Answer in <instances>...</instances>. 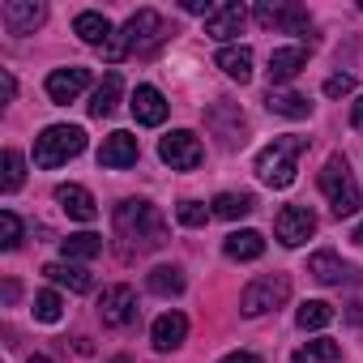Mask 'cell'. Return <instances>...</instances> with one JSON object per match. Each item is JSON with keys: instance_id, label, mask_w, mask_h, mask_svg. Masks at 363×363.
I'll list each match as a JSON object with an SVG mask.
<instances>
[{"instance_id": "6da1fadb", "label": "cell", "mask_w": 363, "mask_h": 363, "mask_svg": "<svg viewBox=\"0 0 363 363\" xmlns=\"http://www.w3.org/2000/svg\"><path fill=\"white\" fill-rule=\"evenodd\" d=\"M111 227H116V240H120V252L124 257H145V252H158L167 244V218L158 206L141 201V197H128L116 206L111 214Z\"/></svg>"}, {"instance_id": "7a4b0ae2", "label": "cell", "mask_w": 363, "mask_h": 363, "mask_svg": "<svg viewBox=\"0 0 363 363\" xmlns=\"http://www.w3.org/2000/svg\"><path fill=\"white\" fill-rule=\"evenodd\" d=\"M308 150V137H295V133H286V137H274L261 154H257V179L265 189H291L295 184V171H299V154Z\"/></svg>"}, {"instance_id": "3957f363", "label": "cell", "mask_w": 363, "mask_h": 363, "mask_svg": "<svg viewBox=\"0 0 363 363\" xmlns=\"http://www.w3.org/2000/svg\"><path fill=\"white\" fill-rule=\"evenodd\" d=\"M162 39V18L154 13V9H137L116 35H111V43L103 48V60H111V65H120L124 56H133V52H145V48H154Z\"/></svg>"}, {"instance_id": "277c9868", "label": "cell", "mask_w": 363, "mask_h": 363, "mask_svg": "<svg viewBox=\"0 0 363 363\" xmlns=\"http://www.w3.org/2000/svg\"><path fill=\"white\" fill-rule=\"evenodd\" d=\"M316 184H320V193L329 197V206H333L337 218H350V214L363 206V193H359V184H354V175H350V167H346L342 154H329V158H325Z\"/></svg>"}, {"instance_id": "5b68a950", "label": "cell", "mask_w": 363, "mask_h": 363, "mask_svg": "<svg viewBox=\"0 0 363 363\" xmlns=\"http://www.w3.org/2000/svg\"><path fill=\"white\" fill-rule=\"evenodd\" d=\"M82 150H86V128H77V124H52V128H43L35 137V167L56 171L69 158H77Z\"/></svg>"}, {"instance_id": "8992f818", "label": "cell", "mask_w": 363, "mask_h": 363, "mask_svg": "<svg viewBox=\"0 0 363 363\" xmlns=\"http://www.w3.org/2000/svg\"><path fill=\"white\" fill-rule=\"evenodd\" d=\"M286 299H291V278H286V274H261V278H252V282L244 286L240 312H244V316H265V312L282 308Z\"/></svg>"}, {"instance_id": "52a82bcc", "label": "cell", "mask_w": 363, "mask_h": 363, "mask_svg": "<svg viewBox=\"0 0 363 363\" xmlns=\"http://www.w3.org/2000/svg\"><path fill=\"white\" fill-rule=\"evenodd\" d=\"M257 22L265 26V30H286V35H299V39H308V48H312V18H308V9L303 5H295V0H261L257 5Z\"/></svg>"}, {"instance_id": "ba28073f", "label": "cell", "mask_w": 363, "mask_h": 363, "mask_svg": "<svg viewBox=\"0 0 363 363\" xmlns=\"http://www.w3.org/2000/svg\"><path fill=\"white\" fill-rule=\"evenodd\" d=\"M158 158H162L171 171H197L201 158H206V150H201V137H197V133L175 128V133H167V137L158 141Z\"/></svg>"}, {"instance_id": "9c48e42d", "label": "cell", "mask_w": 363, "mask_h": 363, "mask_svg": "<svg viewBox=\"0 0 363 363\" xmlns=\"http://www.w3.org/2000/svg\"><path fill=\"white\" fill-rule=\"evenodd\" d=\"M312 231H316V214H312L308 206H286V210H278V218H274V235H278V244H286V248L308 244Z\"/></svg>"}, {"instance_id": "30bf717a", "label": "cell", "mask_w": 363, "mask_h": 363, "mask_svg": "<svg viewBox=\"0 0 363 363\" xmlns=\"http://www.w3.org/2000/svg\"><path fill=\"white\" fill-rule=\"evenodd\" d=\"M99 316L107 329H124L137 320V291L133 286H107L99 299Z\"/></svg>"}, {"instance_id": "8fae6325", "label": "cell", "mask_w": 363, "mask_h": 363, "mask_svg": "<svg viewBox=\"0 0 363 363\" xmlns=\"http://www.w3.org/2000/svg\"><path fill=\"white\" fill-rule=\"evenodd\" d=\"M0 18H5L9 35H35L48 18V5L43 0H5L0 5Z\"/></svg>"}, {"instance_id": "7c38bea8", "label": "cell", "mask_w": 363, "mask_h": 363, "mask_svg": "<svg viewBox=\"0 0 363 363\" xmlns=\"http://www.w3.org/2000/svg\"><path fill=\"white\" fill-rule=\"evenodd\" d=\"M308 274L316 278V282H325V286H354L359 282V269L354 265H346L337 252H329V248H320V252H312L308 257Z\"/></svg>"}, {"instance_id": "4fadbf2b", "label": "cell", "mask_w": 363, "mask_h": 363, "mask_svg": "<svg viewBox=\"0 0 363 363\" xmlns=\"http://www.w3.org/2000/svg\"><path fill=\"white\" fill-rule=\"evenodd\" d=\"M86 86H90V69H82V65L52 69V73H48V82H43V90H48V99H52V103H73Z\"/></svg>"}, {"instance_id": "5bb4252c", "label": "cell", "mask_w": 363, "mask_h": 363, "mask_svg": "<svg viewBox=\"0 0 363 363\" xmlns=\"http://www.w3.org/2000/svg\"><path fill=\"white\" fill-rule=\"evenodd\" d=\"M244 22H248V9H244V5H218V9L206 18V35L231 48V39L244 35Z\"/></svg>"}, {"instance_id": "9a60e30c", "label": "cell", "mask_w": 363, "mask_h": 363, "mask_svg": "<svg viewBox=\"0 0 363 363\" xmlns=\"http://www.w3.org/2000/svg\"><path fill=\"white\" fill-rule=\"evenodd\" d=\"M137 158H141V145H137L133 133H111V137H103V145H99V167L124 171V167H133Z\"/></svg>"}, {"instance_id": "2e32d148", "label": "cell", "mask_w": 363, "mask_h": 363, "mask_svg": "<svg viewBox=\"0 0 363 363\" xmlns=\"http://www.w3.org/2000/svg\"><path fill=\"white\" fill-rule=\"evenodd\" d=\"M184 337H189V316L184 312H162L158 320H154V329H150V342H154V350H179L184 346Z\"/></svg>"}, {"instance_id": "e0dca14e", "label": "cell", "mask_w": 363, "mask_h": 363, "mask_svg": "<svg viewBox=\"0 0 363 363\" xmlns=\"http://www.w3.org/2000/svg\"><path fill=\"white\" fill-rule=\"evenodd\" d=\"M303 65H308V48H303V43H295V48H274V52H269V82L282 86V82L299 77Z\"/></svg>"}, {"instance_id": "ac0fdd59", "label": "cell", "mask_w": 363, "mask_h": 363, "mask_svg": "<svg viewBox=\"0 0 363 363\" xmlns=\"http://www.w3.org/2000/svg\"><path fill=\"white\" fill-rule=\"evenodd\" d=\"M128 107H133L137 124H145V128H154V124L167 120V99H162V90H154V86H137Z\"/></svg>"}, {"instance_id": "d6986e66", "label": "cell", "mask_w": 363, "mask_h": 363, "mask_svg": "<svg viewBox=\"0 0 363 363\" xmlns=\"http://www.w3.org/2000/svg\"><path fill=\"white\" fill-rule=\"evenodd\" d=\"M56 201H60V210H65L69 218H77V223H94V218H99L94 197H90L82 184H60V189H56Z\"/></svg>"}, {"instance_id": "ffe728a7", "label": "cell", "mask_w": 363, "mask_h": 363, "mask_svg": "<svg viewBox=\"0 0 363 363\" xmlns=\"http://www.w3.org/2000/svg\"><path fill=\"white\" fill-rule=\"evenodd\" d=\"M73 30H77V39L82 43H90V48H107L111 43V22L103 18V13H94V9H86V13H77L73 18Z\"/></svg>"}, {"instance_id": "44dd1931", "label": "cell", "mask_w": 363, "mask_h": 363, "mask_svg": "<svg viewBox=\"0 0 363 363\" xmlns=\"http://www.w3.org/2000/svg\"><path fill=\"white\" fill-rule=\"evenodd\" d=\"M214 65H218L231 82H248V77H252V48H244V43H235V48H218Z\"/></svg>"}, {"instance_id": "7402d4cb", "label": "cell", "mask_w": 363, "mask_h": 363, "mask_svg": "<svg viewBox=\"0 0 363 363\" xmlns=\"http://www.w3.org/2000/svg\"><path fill=\"white\" fill-rule=\"evenodd\" d=\"M120 94H124V77H120V73H107V77L99 82V90L90 94V116H94V120L111 116V111L120 107Z\"/></svg>"}, {"instance_id": "603a6c76", "label": "cell", "mask_w": 363, "mask_h": 363, "mask_svg": "<svg viewBox=\"0 0 363 363\" xmlns=\"http://www.w3.org/2000/svg\"><path fill=\"white\" fill-rule=\"evenodd\" d=\"M265 107L274 111V116H286V120H308L312 116V103L303 99V94H295V90H269L265 94Z\"/></svg>"}, {"instance_id": "cb8c5ba5", "label": "cell", "mask_w": 363, "mask_h": 363, "mask_svg": "<svg viewBox=\"0 0 363 363\" xmlns=\"http://www.w3.org/2000/svg\"><path fill=\"white\" fill-rule=\"evenodd\" d=\"M223 252H227L231 261H257V257L265 252V235H261V231H231V235L223 240Z\"/></svg>"}, {"instance_id": "d4e9b609", "label": "cell", "mask_w": 363, "mask_h": 363, "mask_svg": "<svg viewBox=\"0 0 363 363\" xmlns=\"http://www.w3.org/2000/svg\"><path fill=\"white\" fill-rule=\"evenodd\" d=\"M43 274H48L52 282H60V286H69L73 295H86V291L94 286V278H90V274H86L82 265H73V261H52V265H48Z\"/></svg>"}, {"instance_id": "484cf974", "label": "cell", "mask_w": 363, "mask_h": 363, "mask_svg": "<svg viewBox=\"0 0 363 363\" xmlns=\"http://www.w3.org/2000/svg\"><path fill=\"white\" fill-rule=\"evenodd\" d=\"M291 363H342V346L333 337H316V342H303L291 354Z\"/></svg>"}, {"instance_id": "4316f807", "label": "cell", "mask_w": 363, "mask_h": 363, "mask_svg": "<svg viewBox=\"0 0 363 363\" xmlns=\"http://www.w3.org/2000/svg\"><path fill=\"white\" fill-rule=\"evenodd\" d=\"M252 210H257V197H252V193H218V197H214V214L227 218V223L248 218Z\"/></svg>"}, {"instance_id": "83f0119b", "label": "cell", "mask_w": 363, "mask_h": 363, "mask_svg": "<svg viewBox=\"0 0 363 363\" xmlns=\"http://www.w3.org/2000/svg\"><path fill=\"white\" fill-rule=\"evenodd\" d=\"M145 286L154 291V295H184V269H175V265H158V269H150V278H145Z\"/></svg>"}, {"instance_id": "f1b7e54d", "label": "cell", "mask_w": 363, "mask_h": 363, "mask_svg": "<svg viewBox=\"0 0 363 363\" xmlns=\"http://www.w3.org/2000/svg\"><path fill=\"white\" fill-rule=\"evenodd\" d=\"M99 252H103V235L82 231V235L60 240V257H65V261H90V257H99Z\"/></svg>"}, {"instance_id": "f546056e", "label": "cell", "mask_w": 363, "mask_h": 363, "mask_svg": "<svg viewBox=\"0 0 363 363\" xmlns=\"http://www.w3.org/2000/svg\"><path fill=\"white\" fill-rule=\"evenodd\" d=\"M329 320H333V308H329L325 299H308V303L295 312V325H299V329H325Z\"/></svg>"}, {"instance_id": "4dcf8cb0", "label": "cell", "mask_w": 363, "mask_h": 363, "mask_svg": "<svg viewBox=\"0 0 363 363\" xmlns=\"http://www.w3.org/2000/svg\"><path fill=\"white\" fill-rule=\"evenodd\" d=\"M60 316H65V299H60L56 291H39V295H35V320L56 325Z\"/></svg>"}, {"instance_id": "1f68e13d", "label": "cell", "mask_w": 363, "mask_h": 363, "mask_svg": "<svg viewBox=\"0 0 363 363\" xmlns=\"http://www.w3.org/2000/svg\"><path fill=\"white\" fill-rule=\"evenodd\" d=\"M0 162H5V179H0V189H5V193H18V189H22V175H26L22 154H18V150H5V158H0Z\"/></svg>"}, {"instance_id": "d6a6232c", "label": "cell", "mask_w": 363, "mask_h": 363, "mask_svg": "<svg viewBox=\"0 0 363 363\" xmlns=\"http://www.w3.org/2000/svg\"><path fill=\"white\" fill-rule=\"evenodd\" d=\"M210 214H214V206H201V201H179L175 206V218L184 223V227H206Z\"/></svg>"}, {"instance_id": "836d02e7", "label": "cell", "mask_w": 363, "mask_h": 363, "mask_svg": "<svg viewBox=\"0 0 363 363\" xmlns=\"http://www.w3.org/2000/svg\"><path fill=\"white\" fill-rule=\"evenodd\" d=\"M18 244H22V218L13 210H5V214H0V248L13 252Z\"/></svg>"}, {"instance_id": "e575fe53", "label": "cell", "mask_w": 363, "mask_h": 363, "mask_svg": "<svg viewBox=\"0 0 363 363\" xmlns=\"http://www.w3.org/2000/svg\"><path fill=\"white\" fill-rule=\"evenodd\" d=\"M350 90H354V77H350V73L325 77V94H329V99H342V94H350Z\"/></svg>"}, {"instance_id": "d590c367", "label": "cell", "mask_w": 363, "mask_h": 363, "mask_svg": "<svg viewBox=\"0 0 363 363\" xmlns=\"http://www.w3.org/2000/svg\"><path fill=\"white\" fill-rule=\"evenodd\" d=\"M218 363H261V354H252V350H231V354L218 359Z\"/></svg>"}, {"instance_id": "8d00e7d4", "label": "cell", "mask_w": 363, "mask_h": 363, "mask_svg": "<svg viewBox=\"0 0 363 363\" xmlns=\"http://www.w3.org/2000/svg\"><path fill=\"white\" fill-rule=\"evenodd\" d=\"M0 90H5V103L18 94V82H13V73H9V69H0Z\"/></svg>"}, {"instance_id": "74e56055", "label": "cell", "mask_w": 363, "mask_h": 363, "mask_svg": "<svg viewBox=\"0 0 363 363\" xmlns=\"http://www.w3.org/2000/svg\"><path fill=\"white\" fill-rule=\"evenodd\" d=\"M184 9H189V13H206V18H210L218 5H210V0H184Z\"/></svg>"}, {"instance_id": "f35d334b", "label": "cell", "mask_w": 363, "mask_h": 363, "mask_svg": "<svg viewBox=\"0 0 363 363\" xmlns=\"http://www.w3.org/2000/svg\"><path fill=\"white\" fill-rule=\"evenodd\" d=\"M350 124H354V128H363V94H359V99H354V107H350Z\"/></svg>"}, {"instance_id": "ab89813d", "label": "cell", "mask_w": 363, "mask_h": 363, "mask_svg": "<svg viewBox=\"0 0 363 363\" xmlns=\"http://www.w3.org/2000/svg\"><path fill=\"white\" fill-rule=\"evenodd\" d=\"M350 240H354V244H363V223L354 227V235H350Z\"/></svg>"}, {"instance_id": "60d3db41", "label": "cell", "mask_w": 363, "mask_h": 363, "mask_svg": "<svg viewBox=\"0 0 363 363\" xmlns=\"http://www.w3.org/2000/svg\"><path fill=\"white\" fill-rule=\"evenodd\" d=\"M30 363H52V359H48V354H35V359H30Z\"/></svg>"}, {"instance_id": "b9f144b4", "label": "cell", "mask_w": 363, "mask_h": 363, "mask_svg": "<svg viewBox=\"0 0 363 363\" xmlns=\"http://www.w3.org/2000/svg\"><path fill=\"white\" fill-rule=\"evenodd\" d=\"M111 363H128V359H124V354H120V359H111Z\"/></svg>"}, {"instance_id": "7bdbcfd3", "label": "cell", "mask_w": 363, "mask_h": 363, "mask_svg": "<svg viewBox=\"0 0 363 363\" xmlns=\"http://www.w3.org/2000/svg\"><path fill=\"white\" fill-rule=\"evenodd\" d=\"M359 9H363V0H359Z\"/></svg>"}]
</instances>
